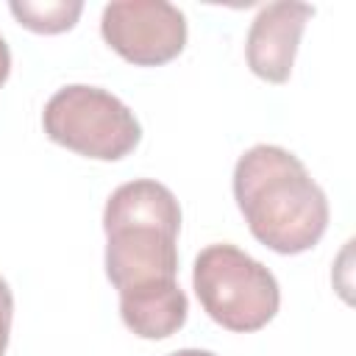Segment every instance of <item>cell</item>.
Wrapping results in <instances>:
<instances>
[{"label": "cell", "instance_id": "6da1fadb", "mask_svg": "<svg viewBox=\"0 0 356 356\" xmlns=\"http://www.w3.org/2000/svg\"><path fill=\"white\" fill-rule=\"evenodd\" d=\"M234 197L250 234L281 256L312 250L328 228V197L306 164L278 145H253L234 167Z\"/></svg>", "mask_w": 356, "mask_h": 356}, {"label": "cell", "instance_id": "7a4b0ae2", "mask_svg": "<svg viewBox=\"0 0 356 356\" xmlns=\"http://www.w3.org/2000/svg\"><path fill=\"white\" fill-rule=\"evenodd\" d=\"M106 275L117 292L178 278L181 206L153 181L136 178L117 186L103 209Z\"/></svg>", "mask_w": 356, "mask_h": 356}, {"label": "cell", "instance_id": "3957f363", "mask_svg": "<svg viewBox=\"0 0 356 356\" xmlns=\"http://www.w3.org/2000/svg\"><path fill=\"white\" fill-rule=\"evenodd\" d=\"M192 286L203 312L222 328L250 334L264 328L281 306L275 275L236 245L217 242L197 253Z\"/></svg>", "mask_w": 356, "mask_h": 356}, {"label": "cell", "instance_id": "277c9868", "mask_svg": "<svg viewBox=\"0 0 356 356\" xmlns=\"http://www.w3.org/2000/svg\"><path fill=\"white\" fill-rule=\"evenodd\" d=\"M42 125L56 145L97 161H120L142 139L134 111L117 95L89 83L58 89L42 111Z\"/></svg>", "mask_w": 356, "mask_h": 356}, {"label": "cell", "instance_id": "5b68a950", "mask_svg": "<svg viewBox=\"0 0 356 356\" xmlns=\"http://www.w3.org/2000/svg\"><path fill=\"white\" fill-rule=\"evenodd\" d=\"M100 33L128 64L159 67L181 56L186 17L167 0H114L103 8Z\"/></svg>", "mask_w": 356, "mask_h": 356}, {"label": "cell", "instance_id": "8992f818", "mask_svg": "<svg viewBox=\"0 0 356 356\" xmlns=\"http://www.w3.org/2000/svg\"><path fill=\"white\" fill-rule=\"evenodd\" d=\"M314 17L309 3H267L250 22L245 39V58L253 75L267 83H286L295 67L298 44L306 22Z\"/></svg>", "mask_w": 356, "mask_h": 356}, {"label": "cell", "instance_id": "52a82bcc", "mask_svg": "<svg viewBox=\"0 0 356 356\" xmlns=\"http://www.w3.org/2000/svg\"><path fill=\"white\" fill-rule=\"evenodd\" d=\"M189 314L186 292L175 281H156L120 292V317L142 339H167L184 328Z\"/></svg>", "mask_w": 356, "mask_h": 356}, {"label": "cell", "instance_id": "ba28073f", "mask_svg": "<svg viewBox=\"0 0 356 356\" xmlns=\"http://www.w3.org/2000/svg\"><path fill=\"white\" fill-rule=\"evenodd\" d=\"M8 11L14 14V19L33 31V33H64L70 31L81 11L83 3L81 0H44V3H33V0H14L8 3Z\"/></svg>", "mask_w": 356, "mask_h": 356}, {"label": "cell", "instance_id": "9c48e42d", "mask_svg": "<svg viewBox=\"0 0 356 356\" xmlns=\"http://www.w3.org/2000/svg\"><path fill=\"white\" fill-rule=\"evenodd\" d=\"M11 317H14V295L6 284V278L0 275V356L8 348V337H11Z\"/></svg>", "mask_w": 356, "mask_h": 356}, {"label": "cell", "instance_id": "30bf717a", "mask_svg": "<svg viewBox=\"0 0 356 356\" xmlns=\"http://www.w3.org/2000/svg\"><path fill=\"white\" fill-rule=\"evenodd\" d=\"M8 72H11V50H8V44H6V39L0 36V86L6 83Z\"/></svg>", "mask_w": 356, "mask_h": 356}, {"label": "cell", "instance_id": "8fae6325", "mask_svg": "<svg viewBox=\"0 0 356 356\" xmlns=\"http://www.w3.org/2000/svg\"><path fill=\"white\" fill-rule=\"evenodd\" d=\"M170 356H217V353L200 350V348H184V350H175V353H170Z\"/></svg>", "mask_w": 356, "mask_h": 356}]
</instances>
